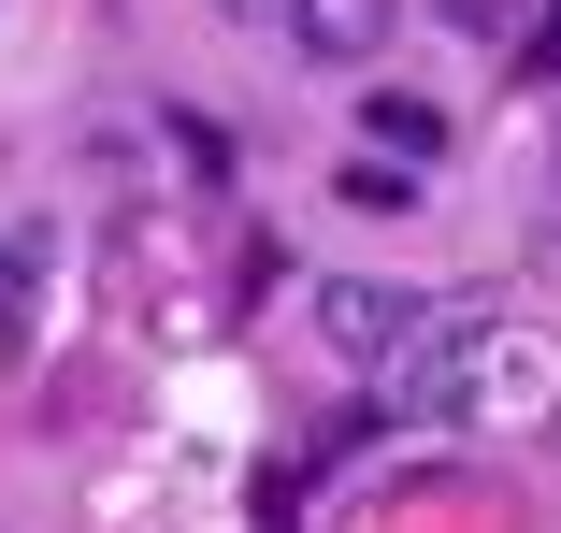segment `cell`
I'll return each instance as SVG.
<instances>
[{
    "instance_id": "2",
    "label": "cell",
    "mask_w": 561,
    "mask_h": 533,
    "mask_svg": "<svg viewBox=\"0 0 561 533\" xmlns=\"http://www.w3.org/2000/svg\"><path fill=\"white\" fill-rule=\"evenodd\" d=\"M417 317H432L417 288H360V274H331V288H317V332L346 347V361H389V347L417 332Z\"/></svg>"
},
{
    "instance_id": "1",
    "label": "cell",
    "mask_w": 561,
    "mask_h": 533,
    "mask_svg": "<svg viewBox=\"0 0 561 533\" xmlns=\"http://www.w3.org/2000/svg\"><path fill=\"white\" fill-rule=\"evenodd\" d=\"M317 72H375L389 58V30H403V0H288V15H274Z\"/></svg>"
},
{
    "instance_id": "5",
    "label": "cell",
    "mask_w": 561,
    "mask_h": 533,
    "mask_svg": "<svg viewBox=\"0 0 561 533\" xmlns=\"http://www.w3.org/2000/svg\"><path fill=\"white\" fill-rule=\"evenodd\" d=\"M533 72H561V15H547V30H533Z\"/></svg>"
},
{
    "instance_id": "6",
    "label": "cell",
    "mask_w": 561,
    "mask_h": 533,
    "mask_svg": "<svg viewBox=\"0 0 561 533\" xmlns=\"http://www.w3.org/2000/svg\"><path fill=\"white\" fill-rule=\"evenodd\" d=\"M0 303H15V260H0Z\"/></svg>"
},
{
    "instance_id": "4",
    "label": "cell",
    "mask_w": 561,
    "mask_h": 533,
    "mask_svg": "<svg viewBox=\"0 0 561 533\" xmlns=\"http://www.w3.org/2000/svg\"><path fill=\"white\" fill-rule=\"evenodd\" d=\"M216 15H231V30H260V15H288V0H216Z\"/></svg>"
},
{
    "instance_id": "3",
    "label": "cell",
    "mask_w": 561,
    "mask_h": 533,
    "mask_svg": "<svg viewBox=\"0 0 561 533\" xmlns=\"http://www.w3.org/2000/svg\"><path fill=\"white\" fill-rule=\"evenodd\" d=\"M518 15H533V0H446V30H476V44H504Z\"/></svg>"
}]
</instances>
